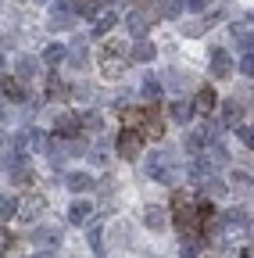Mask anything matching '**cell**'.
<instances>
[{
    "mask_svg": "<svg viewBox=\"0 0 254 258\" xmlns=\"http://www.w3.org/2000/svg\"><path fill=\"white\" fill-rule=\"evenodd\" d=\"M147 176H154L157 183H176L179 176H176V161H168V154H154L150 161H147Z\"/></svg>",
    "mask_w": 254,
    "mask_h": 258,
    "instance_id": "1",
    "label": "cell"
},
{
    "mask_svg": "<svg viewBox=\"0 0 254 258\" xmlns=\"http://www.w3.org/2000/svg\"><path fill=\"white\" fill-rule=\"evenodd\" d=\"M140 129H122V133H118V140H115V151L125 158V161H133L136 154H140Z\"/></svg>",
    "mask_w": 254,
    "mask_h": 258,
    "instance_id": "2",
    "label": "cell"
},
{
    "mask_svg": "<svg viewBox=\"0 0 254 258\" xmlns=\"http://www.w3.org/2000/svg\"><path fill=\"white\" fill-rule=\"evenodd\" d=\"M75 0H54L50 4V29H68L75 18Z\"/></svg>",
    "mask_w": 254,
    "mask_h": 258,
    "instance_id": "3",
    "label": "cell"
},
{
    "mask_svg": "<svg viewBox=\"0 0 254 258\" xmlns=\"http://www.w3.org/2000/svg\"><path fill=\"white\" fill-rule=\"evenodd\" d=\"M208 64H211V76H215V79H229V76H233V57H229L226 47H211Z\"/></svg>",
    "mask_w": 254,
    "mask_h": 258,
    "instance_id": "4",
    "label": "cell"
},
{
    "mask_svg": "<svg viewBox=\"0 0 254 258\" xmlns=\"http://www.w3.org/2000/svg\"><path fill=\"white\" fill-rule=\"evenodd\" d=\"M215 140H218V133H215L211 125H204V129H194V133L186 137V147H190V151H208Z\"/></svg>",
    "mask_w": 254,
    "mask_h": 258,
    "instance_id": "5",
    "label": "cell"
},
{
    "mask_svg": "<svg viewBox=\"0 0 254 258\" xmlns=\"http://www.w3.org/2000/svg\"><path fill=\"white\" fill-rule=\"evenodd\" d=\"M79 115L75 111H65V115H57V122H54V133L57 137H75V129H79Z\"/></svg>",
    "mask_w": 254,
    "mask_h": 258,
    "instance_id": "6",
    "label": "cell"
},
{
    "mask_svg": "<svg viewBox=\"0 0 254 258\" xmlns=\"http://www.w3.org/2000/svg\"><path fill=\"white\" fill-rule=\"evenodd\" d=\"M15 72H18V79H22V83H29V79H36L40 61H36V57H29V54H22V57L15 61Z\"/></svg>",
    "mask_w": 254,
    "mask_h": 258,
    "instance_id": "7",
    "label": "cell"
},
{
    "mask_svg": "<svg viewBox=\"0 0 254 258\" xmlns=\"http://www.w3.org/2000/svg\"><path fill=\"white\" fill-rule=\"evenodd\" d=\"M222 122H226L229 129H240V122H243V104H240V101H226V104H222Z\"/></svg>",
    "mask_w": 254,
    "mask_h": 258,
    "instance_id": "8",
    "label": "cell"
},
{
    "mask_svg": "<svg viewBox=\"0 0 254 258\" xmlns=\"http://www.w3.org/2000/svg\"><path fill=\"white\" fill-rule=\"evenodd\" d=\"M201 247H204V244H201L197 233H183V237H179V258H197Z\"/></svg>",
    "mask_w": 254,
    "mask_h": 258,
    "instance_id": "9",
    "label": "cell"
},
{
    "mask_svg": "<svg viewBox=\"0 0 254 258\" xmlns=\"http://www.w3.org/2000/svg\"><path fill=\"white\" fill-rule=\"evenodd\" d=\"M125 61H129V57H101V72H104V79L125 76Z\"/></svg>",
    "mask_w": 254,
    "mask_h": 258,
    "instance_id": "10",
    "label": "cell"
},
{
    "mask_svg": "<svg viewBox=\"0 0 254 258\" xmlns=\"http://www.w3.org/2000/svg\"><path fill=\"white\" fill-rule=\"evenodd\" d=\"M125 29H129L136 40H143V36H147V29H150V22H147V15H143V11H133L129 18H125Z\"/></svg>",
    "mask_w": 254,
    "mask_h": 258,
    "instance_id": "11",
    "label": "cell"
},
{
    "mask_svg": "<svg viewBox=\"0 0 254 258\" xmlns=\"http://www.w3.org/2000/svg\"><path fill=\"white\" fill-rule=\"evenodd\" d=\"M90 212H93V205L79 198V201H72V205H68V222H72V226H82V222L90 219Z\"/></svg>",
    "mask_w": 254,
    "mask_h": 258,
    "instance_id": "12",
    "label": "cell"
},
{
    "mask_svg": "<svg viewBox=\"0 0 254 258\" xmlns=\"http://www.w3.org/2000/svg\"><path fill=\"white\" fill-rule=\"evenodd\" d=\"M36 247H43V251H54L57 244H61V230H47V226H43V230H36Z\"/></svg>",
    "mask_w": 254,
    "mask_h": 258,
    "instance_id": "13",
    "label": "cell"
},
{
    "mask_svg": "<svg viewBox=\"0 0 254 258\" xmlns=\"http://www.w3.org/2000/svg\"><path fill=\"white\" fill-rule=\"evenodd\" d=\"M194 108H197L201 115H211V111L218 108V97H215V90H208V86H204V90L197 93V101H194Z\"/></svg>",
    "mask_w": 254,
    "mask_h": 258,
    "instance_id": "14",
    "label": "cell"
},
{
    "mask_svg": "<svg viewBox=\"0 0 254 258\" xmlns=\"http://www.w3.org/2000/svg\"><path fill=\"white\" fill-rule=\"evenodd\" d=\"M40 212H43V198L40 194H33V198H29L22 208H18V215L25 219V222H33V219H40Z\"/></svg>",
    "mask_w": 254,
    "mask_h": 258,
    "instance_id": "15",
    "label": "cell"
},
{
    "mask_svg": "<svg viewBox=\"0 0 254 258\" xmlns=\"http://www.w3.org/2000/svg\"><path fill=\"white\" fill-rule=\"evenodd\" d=\"M236 230H247V212L243 208H229L226 212V233H236Z\"/></svg>",
    "mask_w": 254,
    "mask_h": 258,
    "instance_id": "16",
    "label": "cell"
},
{
    "mask_svg": "<svg viewBox=\"0 0 254 258\" xmlns=\"http://www.w3.org/2000/svg\"><path fill=\"white\" fill-rule=\"evenodd\" d=\"M65 186L75 190V194H82V190L93 186V176H86V172H68V176H65Z\"/></svg>",
    "mask_w": 254,
    "mask_h": 258,
    "instance_id": "17",
    "label": "cell"
},
{
    "mask_svg": "<svg viewBox=\"0 0 254 258\" xmlns=\"http://www.w3.org/2000/svg\"><path fill=\"white\" fill-rule=\"evenodd\" d=\"M18 198H15V194H4V198H0V222H8V219H15L18 215Z\"/></svg>",
    "mask_w": 254,
    "mask_h": 258,
    "instance_id": "18",
    "label": "cell"
},
{
    "mask_svg": "<svg viewBox=\"0 0 254 258\" xmlns=\"http://www.w3.org/2000/svg\"><path fill=\"white\" fill-rule=\"evenodd\" d=\"M143 226H147V230H154V233L165 230V212H161V208H147V212H143Z\"/></svg>",
    "mask_w": 254,
    "mask_h": 258,
    "instance_id": "19",
    "label": "cell"
},
{
    "mask_svg": "<svg viewBox=\"0 0 254 258\" xmlns=\"http://www.w3.org/2000/svg\"><path fill=\"white\" fill-rule=\"evenodd\" d=\"M129 57L140 61V64H147V61H154V47H150L147 40H136V47L129 50Z\"/></svg>",
    "mask_w": 254,
    "mask_h": 258,
    "instance_id": "20",
    "label": "cell"
},
{
    "mask_svg": "<svg viewBox=\"0 0 254 258\" xmlns=\"http://www.w3.org/2000/svg\"><path fill=\"white\" fill-rule=\"evenodd\" d=\"M97 11H101V0H75V15L97 22Z\"/></svg>",
    "mask_w": 254,
    "mask_h": 258,
    "instance_id": "21",
    "label": "cell"
},
{
    "mask_svg": "<svg viewBox=\"0 0 254 258\" xmlns=\"http://www.w3.org/2000/svg\"><path fill=\"white\" fill-rule=\"evenodd\" d=\"M194 115H197L194 104H186V101H176V104H172V118H176V122H190Z\"/></svg>",
    "mask_w": 254,
    "mask_h": 258,
    "instance_id": "22",
    "label": "cell"
},
{
    "mask_svg": "<svg viewBox=\"0 0 254 258\" xmlns=\"http://www.w3.org/2000/svg\"><path fill=\"white\" fill-rule=\"evenodd\" d=\"M140 90H143V101H157V97H161V83H157L154 76H147Z\"/></svg>",
    "mask_w": 254,
    "mask_h": 258,
    "instance_id": "23",
    "label": "cell"
},
{
    "mask_svg": "<svg viewBox=\"0 0 254 258\" xmlns=\"http://www.w3.org/2000/svg\"><path fill=\"white\" fill-rule=\"evenodd\" d=\"M65 57H68V50L61 47V43H54V47H47V50H43V61H47V64H61Z\"/></svg>",
    "mask_w": 254,
    "mask_h": 258,
    "instance_id": "24",
    "label": "cell"
},
{
    "mask_svg": "<svg viewBox=\"0 0 254 258\" xmlns=\"http://www.w3.org/2000/svg\"><path fill=\"white\" fill-rule=\"evenodd\" d=\"M118 25V15H104L101 22H93V36H104V32H111Z\"/></svg>",
    "mask_w": 254,
    "mask_h": 258,
    "instance_id": "25",
    "label": "cell"
},
{
    "mask_svg": "<svg viewBox=\"0 0 254 258\" xmlns=\"http://www.w3.org/2000/svg\"><path fill=\"white\" fill-rule=\"evenodd\" d=\"M0 90H4V97H8V101H25V90H22L18 83H11V79H4V83H0Z\"/></svg>",
    "mask_w": 254,
    "mask_h": 258,
    "instance_id": "26",
    "label": "cell"
},
{
    "mask_svg": "<svg viewBox=\"0 0 254 258\" xmlns=\"http://www.w3.org/2000/svg\"><path fill=\"white\" fill-rule=\"evenodd\" d=\"M90 247H93V258H104V237H101V230H90Z\"/></svg>",
    "mask_w": 254,
    "mask_h": 258,
    "instance_id": "27",
    "label": "cell"
},
{
    "mask_svg": "<svg viewBox=\"0 0 254 258\" xmlns=\"http://www.w3.org/2000/svg\"><path fill=\"white\" fill-rule=\"evenodd\" d=\"M233 36L240 40V47H243V50H250V47H254V36H250V32H247V29H240V25H233Z\"/></svg>",
    "mask_w": 254,
    "mask_h": 258,
    "instance_id": "28",
    "label": "cell"
},
{
    "mask_svg": "<svg viewBox=\"0 0 254 258\" xmlns=\"http://www.w3.org/2000/svg\"><path fill=\"white\" fill-rule=\"evenodd\" d=\"M204 190L211 194V198H222V194H226V183L222 179H204Z\"/></svg>",
    "mask_w": 254,
    "mask_h": 258,
    "instance_id": "29",
    "label": "cell"
},
{
    "mask_svg": "<svg viewBox=\"0 0 254 258\" xmlns=\"http://www.w3.org/2000/svg\"><path fill=\"white\" fill-rule=\"evenodd\" d=\"M179 11H183V0H165V4H161V15L165 18H176Z\"/></svg>",
    "mask_w": 254,
    "mask_h": 258,
    "instance_id": "30",
    "label": "cell"
},
{
    "mask_svg": "<svg viewBox=\"0 0 254 258\" xmlns=\"http://www.w3.org/2000/svg\"><path fill=\"white\" fill-rule=\"evenodd\" d=\"M229 183H233V186H247V190L254 186V179H250L247 172H233V176H229Z\"/></svg>",
    "mask_w": 254,
    "mask_h": 258,
    "instance_id": "31",
    "label": "cell"
},
{
    "mask_svg": "<svg viewBox=\"0 0 254 258\" xmlns=\"http://www.w3.org/2000/svg\"><path fill=\"white\" fill-rule=\"evenodd\" d=\"M240 72L243 76H254V54H243L240 57Z\"/></svg>",
    "mask_w": 254,
    "mask_h": 258,
    "instance_id": "32",
    "label": "cell"
},
{
    "mask_svg": "<svg viewBox=\"0 0 254 258\" xmlns=\"http://www.w3.org/2000/svg\"><path fill=\"white\" fill-rule=\"evenodd\" d=\"M240 140H243L247 147H254V125H243V129H240Z\"/></svg>",
    "mask_w": 254,
    "mask_h": 258,
    "instance_id": "33",
    "label": "cell"
},
{
    "mask_svg": "<svg viewBox=\"0 0 254 258\" xmlns=\"http://www.w3.org/2000/svg\"><path fill=\"white\" fill-rule=\"evenodd\" d=\"M8 247H11V233L4 230V222H0V254H4Z\"/></svg>",
    "mask_w": 254,
    "mask_h": 258,
    "instance_id": "34",
    "label": "cell"
},
{
    "mask_svg": "<svg viewBox=\"0 0 254 258\" xmlns=\"http://www.w3.org/2000/svg\"><path fill=\"white\" fill-rule=\"evenodd\" d=\"M186 8H190V11H204L208 0H186Z\"/></svg>",
    "mask_w": 254,
    "mask_h": 258,
    "instance_id": "35",
    "label": "cell"
},
{
    "mask_svg": "<svg viewBox=\"0 0 254 258\" xmlns=\"http://www.w3.org/2000/svg\"><path fill=\"white\" fill-rule=\"evenodd\" d=\"M240 258H254V247H243V251H240Z\"/></svg>",
    "mask_w": 254,
    "mask_h": 258,
    "instance_id": "36",
    "label": "cell"
},
{
    "mask_svg": "<svg viewBox=\"0 0 254 258\" xmlns=\"http://www.w3.org/2000/svg\"><path fill=\"white\" fill-rule=\"evenodd\" d=\"M33 258H50V254H33Z\"/></svg>",
    "mask_w": 254,
    "mask_h": 258,
    "instance_id": "37",
    "label": "cell"
},
{
    "mask_svg": "<svg viewBox=\"0 0 254 258\" xmlns=\"http://www.w3.org/2000/svg\"><path fill=\"white\" fill-rule=\"evenodd\" d=\"M36 4H50V0H36Z\"/></svg>",
    "mask_w": 254,
    "mask_h": 258,
    "instance_id": "38",
    "label": "cell"
},
{
    "mask_svg": "<svg viewBox=\"0 0 254 258\" xmlns=\"http://www.w3.org/2000/svg\"><path fill=\"white\" fill-rule=\"evenodd\" d=\"M0 61H4V54H0Z\"/></svg>",
    "mask_w": 254,
    "mask_h": 258,
    "instance_id": "39",
    "label": "cell"
}]
</instances>
